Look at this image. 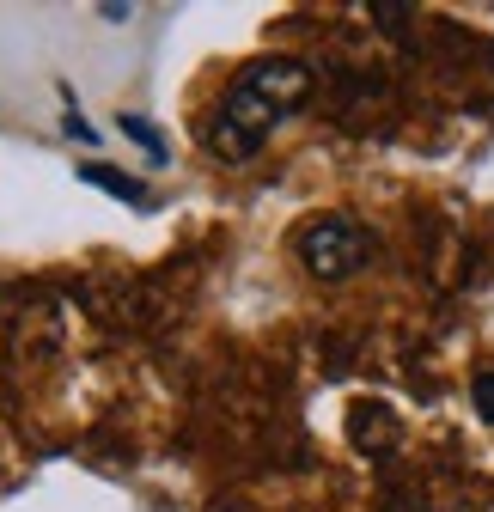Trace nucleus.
<instances>
[{
  "instance_id": "nucleus-1",
  "label": "nucleus",
  "mask_w": 494,
  "mask_h": 512,
  "mask_svg": "<svg viewBox=\"0 0 494 512\" xmlns=\"http://www.w3.org/2000/svg\"><path fill=\"white\" fill-rule=\"evenodd\" d=\"M312 92V74L299 68V61H287V55H269V61H251L238 80H232V92L220 98V116H214V128H208V147L220 153V159H251L275 128L293 116V104Z\"/></svg>"
},
{
  "instance_id": "nucleus-2",
  "label": "nucleus",
  "mask_w": 494,
  "mask_h": 512,
  "mask_svg": "<svg viewBox=\"0 0 494 512\" xmlns=\"http://www.w3.org/2000/svg\"><path fill=\"white\" fill-rule=\"evenodd\" d=\"M293 250H299V263H305L312 281H348V275H360L366 263H373L379 238L366 232L354 214H324L312 226H299Z\"/></svg>"
},
{
  "instance_id": "nucleus-3",
  "label": "nucleus",
  "mask_w": 494,
  "mask_h": 512,
  "mask_svg": "<svg viewBox=\"0 0 494 512\" xmlns=\"http://www.w3.org/2000/svg\"><path fill=\"white\" fill-rule=\"evenodd\" d=\"M80 177L92 183V189H104V196H116V202H129V208H141V214H153L159 208V196L141 183V177H129V171H110V165H80Z\"/></svg>"
},
{
  "instance_id": "nucleus-4",
  "label": "nucleus",
  "mask_w": 494,
  "mask_h": 512,
  "mask_svg": "<svg viewBox=\"0 0 494 512\" xmlns=\"http://www.w3.org/2000/svg\"><path fill=\"white\" fill-rule=\"evenodd\" d=\"M348 433H354V445H379V439H391V433H397V421L385 415V403H360V409H354V421H348Z\"/></svg>"
},
{
  "instance_id": "nucleus-5",
  "label": "nucleus",
  "mask_w": 494,
  "mask_h": 512,
  "mask_svg": "<svg viewBox=\"0 0 494 512\" xmlns=\"http://www.w3.org/2000/svg\"><path fill=\"white\" fill-rule=\"evenodd\" d=\"M116 128H122V135H129V141H135V147H141L153 165H165V135H159V128H153L147 116H122Z\"/></svg>"
},
{
  "instance_id": "nucleus-6",
  "label": "nucleus",
  "mask_w": 494,
  "mask_h": 512,
  "mask_svg": "<svg viewBox=\"0 0 494 512\" xmlns=\"http://www.w3.org/2000/svg\"><path fill=\"white\" fill-rule=\"evenodd\" d=\"M61 128H68V135L80 141V147H98V128L80 116V104H74V92H68V116H61Z\"/></svg>"
},
{
  "instance_id": "nucleus-7",
  "label": "nucleus",
  "mask_w": 494,
  "mask_h": 512,
  "mask_svg": "<svg viewBox=\"0 0 494 512\" xmlns=\"http://www.w3.org/2000/svg\"><path fill=\"white\" fill-rule=\"evenodd\" d=\"M470 403H476V415L494 427V372H476V384H470Z\"/></svg>"
},
{
  "instance_id": "nucleus-8",
  "label": "nucleus",
  "mask_w": 494,
  "mask_h": 512,
  "mask_svg": "<svg viewBox=\"0 0 494 512\" xmlns=\"http://www.w3.org/2000/svg\"><path fill=\"white\" fill-rule=\"evenodd\" d=\"M129 13H135V7H116V0H104V7H98L104 25H129Z\"/></svg>"
}]
</instances>
